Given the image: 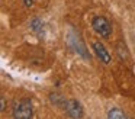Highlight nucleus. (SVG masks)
Segmentation results:
<instances>
[{"label":"nucleus","instance_id":"obj_9","mask_svg":"<svg viewBox=\"0 0 135 119\" xmlns=\"http://www.w3.org/2000/svg\"><path fill=\"white\" fill-rule=\"evenodd\" d=\"M6 109V104H4V97L2 96V110H4Z\"/></svg>","mask_w":135,"mask_h":119},{"label":"nucleus","instance_id":"obj_5","mask_svg":"<svg viewBox=\"0 0 135 119\" xmlns=\"http://www.w3.org/2000/svg\"><path fill=\"white\" fill-rule=\"evenodd\" d=\"M70 45L73 46L74 49L77 51V54H80L81 57H84L86 60L87 58H90V55L87 54V51H86V48H84V45H83V42L80 39H76V38H73V36H70Z\"/></svg>","mask_w":135,"mask_h":119},{"label":"nucleus","instance_id":"obj_7","mask_svg":"<svg viewBox=\"0 0 135 119\" xmlns=\"http://www.w3.org/2000/svg\"><path fill=\"white\" fill-rule=\"evenodd\" d=\"M31 29H32L33 32H36V34H41V32L44 31V22H42L39 17H33L32 22H31Z\"/></svg>","mask_w":135,"mask_h":119},{"label":"nucleus","instance_id":"obj_4","mask_svg":"<svg viewBox=\"0 0 135 119\" xmlns=\"http://www.w3.org/2000/svg\"><path fill=\"white\" fill-rule=\"evenodd\" d=\"M64 107H65V112H67V115L70 116V118H83V116H84L81 104L77 100H74V99H70V100L65 102Z\"/></svg>","mask_w":135,"mask_h":119},{"label":"nucleus","instance_id":"obj_6","mask_svg":"<svg viewBox=\"0 0 135 119\" xmlns=\"http://www.w3.org/2000/svg\"><path fill=\"white\" fill-rule=\"evenodd\" d=\"M108 118L109 119H123V118H128V115L122 109H119V107H112L108 112Z\"/></svg>","mask_w":135,"mask_h":119},{"label":"nucleus","instance_id":"obj_2","mask_svg":"<svg viewBox=\"0 0 135 119\" xmlns=\"http://www.w3.org/2000/svg\"><path fill=\"white\" fill-rule=\"evenodd\" d=\"M91 28L94 29L97 35H100V38L103 39H108L112 35V25L106 17L103 16H94L91 20Z\"/></svg>","mask_w":135,"mask_h":119},{"label":"nucleus","instance_id":"obj_8","mask_svg":"<svg viewBox=\"0 0 135 119\" xmlns=\"http://www.w3.org/2000/svg\"><path fill=\"white\" fill-rule=\"evenodd\" d=\"M33 2H35V0H23V4L26 6V7H31V6L33 4Z\"/></svg>","mask_w":135,"mask_h":119},{"label":"nucleus","instance_id":"obj_3","mask_svg":"<svg viewBox=\"0 0 135 119\" xmlns=\"http://www.w3.org/2000/svg\"><path fill=\"white\" fill-rule=\"evenodd\" d=\"M91 49H93V52L96 54V57L99 58L103 64H109L112 61L110 52L106 49V46L103 45L100 41H93V42H91Z\"/></svg>","mask_w":135,"mask_h":119},{"label":"nucleus","instance_id":"obj_1","mask_svg":"<svg viewBox=\"0 0 135 119\" xmlns=\"http://www.w3.org/2000/svg\"><path fill=\"white\" fill-rule=\"evenodd\" d=\"M33 116V107L32 102L29 99H22L16 102L13 107V118L15 119H31Z\"/></svg>","mask_w":135,"mask_h":119}]
</instances>
